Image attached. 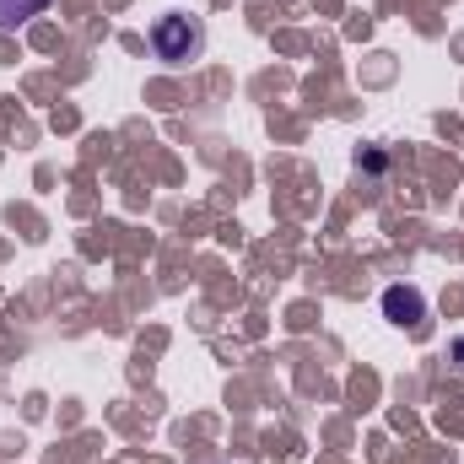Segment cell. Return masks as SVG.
<instances>
[{
	"instance_id": "2",
	"label": "cell",
	"mask_w": 464,
	"mask_h": 464,
	"mask_svg": "<svg viewBox=\"0 0 464 464\" xmlns=\"http://www.w3.org/2000/svg\"><path fill=\"white\" fill-rule=\"evenodd\" d=\"M383 314H389L394 324H411V330L427 324V303H421L416 286H389V292H383Z\"/></svg>"
},
{
	"instance_id": "4",
	"label": "cell",
	"mask_w": 464,
	"mask_h": 464,
	"mask_svg": "<svg viewBox=\"0 0 464 464\" xmlns=\"http://www.w3.org/2000/svg\"><path fill=\"white\" fill-rule=\"evenodd\" d=\"M454 356H459V362H464V341H454Z\"/></svg>"
},
{
	"instance_id": "3",
	"label": "cell",
	"mask_w": 464,
	"mask_h": 464,
	"mask_svg": "<svg viewBox=\"0 0 464 464\" xmlns=\"http://www.w3.org/2000/svg\"><path fill=\"white\" fill-rule=\"evenodd\" d=\"M44 5H49V0H0V27H22V22H33Z\"/></svg>"
},
{
	"instance_id": "1",
	"label": "cell",
	"mask_w": 464,
	"mask_h": 464,
	"mask_svg": "<svg viewBox=\"0 0 464 464\" xmlns=\"http://www.w3.org/2000/svg\"><path fill=\"white\" fill-rule=\"evenodd\" d=\"M200 44H206V33H200V22H195V16H184V11H168V16H157V22H151V49H157V60H168V65L195 60V54H200Z\"/></svg>"
}]
</instances>
